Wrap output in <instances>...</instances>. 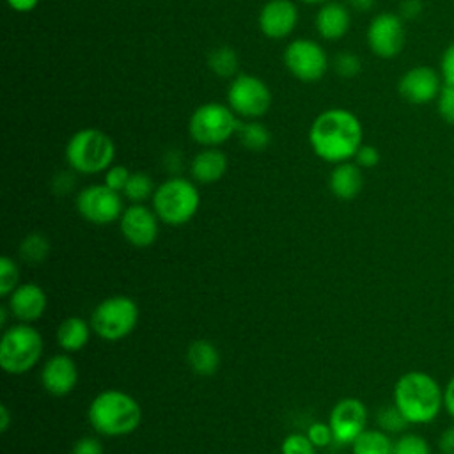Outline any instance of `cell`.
<instances>
[{
    "instance_id": "obj_1",
    "label": "cell",
    "mask_w": 454,
    "mask_h": 454,
    "mask_svg": "<svg viewBox=\"0 0 454 454\" xmlns=\"http://www.w3.org/2000/svg\"><path fill=\"white\" fill-rule=\"evenodd\" d=\"M362 124L346 108H328L310 124L309 142L316 156L328 163H342L355 158L362 145Z\"/></svg>"
},
{
    "instance_id": "obj_2",
    "label": "cell",
    "mask_w": 454,
    "mask_h": 454,
    "mask_svg": "<svg viewBox=\"0 0 454 454\" xmlns=\"http://www.w3.org/2000/svg\"><path fill=\"white\" fill-rule=\"evenodd\" d=\"M392 403L410 426H429L443 411V387L426 371H408L395 380Z\"/></svg>"
},
{
    "instance_id": "obj_3",
    "label": "cell",
    "mask_w": 454,
    "mask_h": 454,
    "mask_svg": "<svg viewBox=\"0 0 454 454\" xmlns=\"http://www.w3.org/2000/svg\"><path fill=\"white\" fill-rule=\"evenodd\" d=\"M89 422L101 436L119 438L131 434L142 424L138 401L124 390L106 388L94 395L87 410Z\"/></svg>"
},
{
    "instance_id": "obj_4",
    "label": "cell",
    "mask_w": 454,
    "mask_h": 454,
    "mask_svg": "<svg viewBox=\"0 0 454 454\" xmlns=\"http://www.w3.org/2000/svg\"><path fill=\"white\" fill-rule=\"evenodd\" d=\"M114 140L98 128H83L66 144V161L78 174H99L114 165Z\"/></svg>"
},
{
    "instance_id": "obj_5",
    "label": "cell",
    "mask_w": 454,
    "mask_h": 454,
    "mask_svg": "<svg viewBox=\"0 0 454 454\" xmlns=\"http://www.w3.org/2000/svg\"><path fill=\"white\" fill-rule=\"evenodd\" d=\"M153 209L160 222L179 227L188 223L199 211L200 195L197 186L184 177L174 176L156 186L153 193Z\"/></svg>"
},
{
    "instance_id": "obj_6",
    "label": "cell",
    "mask_w": 454,
    "mask_h": 454,
    "mask_svg": "<svg viewBox=\"0 0 454 454\" xmlns=\"http://www.w3.org/2000/svg\"><path fill=\"white\" fill-rule=\"evenodd\" d=\"M44 351L43 335L32 323H16L2 333L0 367L7 374H25L37 365Z\"/></svg>"
},
{
    "instance_id": "obj_7",
    "label": "cell",
    "mask_w": 454,
    "mask_h": 454,
    "mask_svg": "<svg viewBox=\"0 0 454 454\" xmlns=\"http://www.w3.org/2000/svg\"><path fill=\"white\" fill-rule=\"evenodd\" d=\"M138 305L133 298L115 294L99 301L90 314L92 332L108 342H117L128 337L138 323Z\"/></svg>"
},
{
    "instance_id": "obj_8",
    "label": "cell",
    "mask_w": 454,
    "mask_h": 454,
    "mask_svg": "<svg viewBox=\"0 0 454 454\" xmlns=\"http://www.w3.org/2000/svg\"><path fill=\"white\" fill-rule=\"evenodd\" d=\"M241 121L231 106L204 103L193 110L188 121V133L193 142L204 147H218L236 135Z\"/></svg>"
},
{
    "instance_id": "obj_9",
    "label": "cell",
    "mask_w": 454,
    "mask_h": 454,
    "mask_svg": "<svg viewBox=\"0 0 454 454\" xmlns=\"http://www.w3.org/2000/svg\"><path fill=\"white\" fill-rule=\"evenodd\" d=\"M227 103L241 119H259L271 106V92L268 85L254 74H236L227 90Z\"/></svg>"
},
{
    "instance_id": "obj_10",
    "label": "cell",
    "mask_w": 454,
    "mask_h": 454,
    "mask_svg": "<svg viewBox=\"0 0 454 454\" xmlns=\"http://www.w3.org/2000/svg\"><path fill=\"white\" fill-rule=\"evenodd\" d=\"M76 211L94 225H108L121 218L124 206L121 193L103 184H89L76 195Z\"/></svg>"
},
{
    "instance_id": "obj_11",
    "label": "cell",
    "mask_w": 454,
    "mask_h": 454,
    "mask_svg": "<svg viewBox=\"0 0 454 454\" xmlns=\"http://www.w3.org/2000/svg\"><path fill=\"white\" fill-rule=\"evenodd\" d=\"M284 64L301 82H316L326 73L328 59L321 44L312 39H294L284 50Z\"/></svg>"
},
{
    "instance_id": "obj_12",
    "label": "cell",
    "mask_w": 454,
    "mask_h": 454,
    "mask_svg": "<svg viewBox=\"0 0 454 454\" xmlns=\"http://www.w3.org/2000/svg\"><path fill=\"white\" fill-rule=\"evenodd\" d=\"M404 20L395 12L374 16L367 28V44L380 59H394L404 48Z\"/></svg>"
},
{
    "instance_id": "obj_13",
    "label": "cell",
    "mask_w": 454,
    "mask_h": 454,
    "mask_svg": "<svg viewBox=\"0 0 454 454\" xmlns=\"http://www.w3.org/2000/svg\"><path fill=\"white\" fill-rule=\"evenodd\" d=\"M369 411L364 401L356 397H344L337 401L330 411V429L335 445H351L353 440L367 429Z\"/></svg>"
},
{
    "instance_id": "obj_14",
    "label": "cell",
    "mask_w": 454,
    "mask_h": 454,
    "mask_svg": "<svg viewBox=\"0 0 454 454\" xmlns=\"http://www.w3.org/2000/svg\"><path fill=\"white\" fill-rule=\"evenodd\" d=\"M160 218L156 216L154 209H149L142 202H133L128 206L121 218H119V229L122 238L137 248H147L151 247L160 231Z\"/></svg>"
},
{
    "instance_id": "obj_15",
    "label": "cell",
    "mask_w": 454,
    "mask_h": 454,
    "mask_svg": "<svg viewBox=\"0 0 454 454\" xmlns=\"http://www.w3.org/2000/svg\"><path fill=\"white\" fill-rule=\"evenodd\" d=\"M442 85V74H438L433 67L415 66L401 76L397 90L401 98L411 105H427L438 98Z\"/></svg>"
},
{
    "instance_id": "obj_16",
    "label": "cell",
    "mask_w": 454,
    "mask_h": 454,
    "mask_svg": "<svg viewBox=\"0 0 454 454\" xmlns=\"http://www.w3.org/2000/svg\"><path fill=\"white\" fill-rule=\"evenodd\" d=\"M41 383L53 397L71 394L78 383V367L74 360L66 353L50 356L41 369Z\"/></svg>"
},
{
    "instance_id": "obj_17",
    "label": "cell",
    "mask_w": 454,
    "mask_h": 454,
    "mask_svg": "<svg viewBox=\"0 0 454 454\" xmlns=\"http://www.w3.org/2000/svg\"><path fill=\"white\" fill-rule=\"evenodd\" d=\"M298 23V7L293 0H270L259 12V28L270 39L287 37Z\"/></svg>"
},
{
    "instance_id": "obj_18",
    "label": "cell",
    "mask_w": 454,
    "mask_h": 454,
    "mask_svg": "<svg viewBox=\"0 0 454 454\" xmlns=\"http://www.w3.org/2000/svg\"><path fill=\"white\" fill-rule=\"evenodd\" d=\"M7 307L11 310V316L16 317L20 323H35L46 312L48 298L41 286L27 282L20 284L7 296Z\"/></svg>"
},
{
    "instance_id": "obj_19",
    "label": "cell",
    "mask_w": 454,
    "mask_h": 454,
    "mask_svg": "<svg viewBox=\"0 0 454 454\" xmlns=\"http://www.w3.org/2000/svg\"><path fill=\"white\" fill-rule=\"evenodd\" d=\"M229 161L223 151L218 147H204L197 153L190 163L192 177L200 184H211L220 181L227 172Z\"/></svg>"
},
{
    "instance_id": "obj_20",
    "label": "cell",
    "mask_w": 454,
    "mask_h": 454,
    "mask_svg": "<svg viewBox=\"0 0 454 454\" xmlns=\"http://www.w3.org/2000/svg\"><path fill=\"white\" fill-rule=\"evenodd\" d=\"M351 16L344 4L340 2H326L321 5L316 16V28L319 35L326 41H337L346 35L349 30Z\"/></svg>"
},
{
    "instance_id": "obj_21",
    "label": "cell",
    "mask_w": 454,
    "mask_h": 454,
    "mask_svg": "<svg viewBox=\"0 0 454 454\" xmlns=\"http://www.w3.org/2000/svg\"><path fill=\"white\" fill-rule=\"evenodd\" d=\"M328 186L333 197H337L339 200H353L355 197H358L364 186V176L360 167L351 161L337 163L330 174Z\"/></svg>"
},
{
    "instance_id": "obj_22",
    "label": "cell",
    "mask_w": 454,
    "mask_h": 454,
    "mask_svg": "<svg viewBox=\"0 0 454 454\" xmlns=\"http://www.w3.org/2000/svg\"><path fill=\"white\" fill-rule=\"evenodd\" d=\"M90 332V323L80 316H69L57 328V342L66 353H76L87 346Z\"/></svg>"
},
{
    "instance_id": "obj_23",
    "label": "cell",
    "mask_w": 454,
    "mask_h": 454,
    "mask_svg": "<svg viewBox=\"0 0 454 454\" xmlns=\"http://www.w3.org/2000/svg\"><path fill=\"white\" fill-rule=\"evenodd\" d=\"M186 362L190 369L202 378L213 376L220 367V353L209 340H193L186 349Z\"/></svg>"
},
{
    "instance_id": "obj_24",
    "label": "cell",
    "mask_w": 454,
    "mask_h": 454,
    "mask_svg": "<svg viewBox=\"0 0 454 454\" xmlns=\"http://www.w3.org/2000/svg\"><path fill=\"white\" fill-rule=\"evenodd\" d=\"M392 449H394V442L390 434H387L380 427L376 429L367 427L351 443L353 454H390Z\"/></svg>"
},
{
    "instance_id": "obj_25",
    "label": "cell",
    "mask_w": 454,
    "mask_h": 454,
    "mask_svg": "<svg viewBox=\"0 0 454 454\" xmlns=\"http://www.w3.org/2000/svg\"><path fill=\"white\" fill-rule=\"evenodd\" d=\"M236 135L239 144L248 151H264L271 144V133L257 119L241 122Z\"/></svg>"
},
{
    "instance_id": "obj_26",
    "label": "cell",
    "mask_w": 454,
    "mask_h": 454,
    "mask_svg": "<svg viewBox=\"0 0 454 454\" xmlns=\"http://www.w3.org/2000/svg\"><path fill=\"white\" fill-rule=\"evenodd\" d=\"M18 254L21 261L27 264H32V266L41 264L50 254V241L41 232H30L21 239Z\"/></svg>"
},
{
    "instance_id": "obj_27",
    "label": "cell",
    "mask_w": 454,
    "mask_h": 454,
    "mask_svg": "<svg viewBox=\"0 0 454 454\" xmlns=\"http://www.w3.org/2000/svg\"><path fill=\"white\" fill-rule=\"evenodd\" d=\"M207 67L220 78H231L238 73L239 60L232 48L218 46L207 55Z\"/></svg>"
},
{
    "instance_id": "obj_28",
    "label": "cell",
    "mask_w": 454,
    "mask_h": 454,
    "mask_svg": "<svg viewBox=\"0 0 454 454\" xmlns=\"http://www.w3.org/2000/svg\"><path fill=\"white\" fill-rule=\"evenodd\" d=\"M376 424L387 434H403L410 426L404 415L399 411V408L394 403L385 404L376 411Z\"/></svg>"
},
{
    "instance_id": "obj_29",
    "label": "cell",
    "mask_w": 454,
    "mask_h": 454,
    "mask_svg": "<svg viewBox=\"0 0 454 454\" xmlns=\"http://www.w3.org/2000/svg\"><path fill=\"white\" fill-rule=\"evenodd\" d=\"M154 183L149 174L145 172H131L128 184L124 188V197H128L131 202H144L145 199L153 197L154 193Z\"/></svg>"
},
{
    "instance_id": "obj_30",
    "label": "cell",
    "mask_w": 454,
    "mask_h": 454,
    "mask_svg": "<svg viewBox=\"0 0 454 454\" xmlns=\"http://www.w3.org/2000/svg\"><path fill=\"white\" fill-rule=\"evenodd\" d=\"M394 454H433L431 443L419 433H403L394 440Z\"/></svg>"
},
{
    "instance_id": "obj_31",
    "label": "cell",
    "mask_w": 454,
    "mask_h": 454,
    "mask_svg": "<svg viewBox=\"0 0 454 454\" xmlns=\"http://www.w3.org/2000/svg\"><path fill=\"white\" fill-rule=\"evenodd\" d=\"M20 271L18 266L14 262V259H11L9 255H2L0 257V296H9L20 284Z\"/></svg>"
},
{
    "instance_id": "obj_32",
    "label": "cell",
    "mask_w": 454,
    "mask_h": 454,
    "mask_svg": "<svg viewBox=\"0 0 454 454\" xmlns=\"http://www.w3.org/2000/svg\"><path fill=\"white\" fill-rule=\"evenodd\" d=\"M316 449L307 433H291L282 440L280 454H316Z\"/></svg>"
},
{
    "instance_id": "obj_33",
    "label": "cell",
    "mask_w": 454,
    "mask_h": 454,
    "mask_svg": "<svg viewBox=\"0 0 454 454\" xmlns=\"http://www.w3.org/2000/svg\"><path fill=\"white\" fill-rule=\"evenodd\" d=\"M436 110L442 121H445L447 124H454V85H442V90L436 98Z\"/></svg>"
},
{
    "instance_id": "obj_34",
    "label": "cell",
    "mask_w": 454,
    "mask_h": 454,
    "mask_svg": "<svg viewBox=\"0 0 454 454\" xmlns=\"http://www.w3.org/2000/svg\"><path fill=\"white\" fill-rule=\"evenodd\" d=\"M333 67H335L337 74H340L342 78H353L362 71V62H360L358 55H355L351 51H342L335 57Z\"/></svg>"
},
{
    "instance_id": "obj_35",
    "label": "cell",
    "mask_w": 454,
    "mask_h": 454,
    "mask_svg": "<svg viewBox=\"0 0 454 454\" xmlns=\"http://www.w3.org/2000/svg\"><path fill=\"white\" fill-rule=\"evenodd\" d=\"M129 176H131V172L124 165H112L105 172V184L121 193V192H124Z\"/></svg>"
},
{
    "instance_id": "obj_36",
    "label": "cell",
    "mask_w": 454,
    "mask_h": 454,
    "mask_svg": "<svg viewBox=\"0 0 454 454\" xmlns=\"http://www.w3.org/2000/svg\"><path fill=\"white\" fill-rule=\"evenodd\" d=\"M307 436L310 438V442H312L317 449L333 443V433H332V429H330V424H325V422H312V424L307 427Z\"/></svg>"
},
{
    "instance_id": "obj_37",
    "label": "cell",
    "mask_w": 454,
    "mask_h": 454,
    "mask_svg": "<svg viewBox=\"0 0 454 454\" xmlns=\"http://www.w3.org/2000/svg\"><path fill=\"white\" fill-rule=\"evenodd\" d=\"M381 160V154L380 151L374 147V145H369V144H362L355 154V163L360 167V168H372L380 163Z\"/></svg>"
},
{
    "instance_id": "obj_38",
    "label": "cell",
    "mask_w": 454,
    "mask_h": 454,
    "mask_svg": "<svg viewBox=\"0 0 454 454\" xmlns=\"http://www.w3.org/2000/svg\"><path fill=\"white\" fill-rule=\"evenodd\" d=\"M440 74L443 83L454 85V41L445 48L440 60Z\"/></svg>"
},
{
    "instance_id": "obj_39",
    "label": "cell",
    "mask_w": 454,
    "mask_h": 454,
    "mask_svg": "<svg viewBox=\"0 0 454 454\" xmlns=\"http://www.w3.org/2000/svg\"><path fill=\"white\" fill-rule=\"evenodd\" d=\"M71 454H103V445L94 436H82L74 442Z\"/></svg>"
},
{
    "instance_id": "obj_40",
    "label": "cell",
    "mask_w": 454,
    "mask_h": 454,
    "mask_svg": "<svg viewBox=\"0 0 454 454\" xmlns=\"http://www.w3.org/2000/svg\"><path fill=\"white\" fill-rule=\"evenodd\" d=\"M436 445L442 454H454V422L442 429Z\"/></svg>"
},
{
    "instance_id": "obj_41",
    "label": "cell",
    "mask_w": 454,
    "mask_h": 454,
    "mask_svg": "<svg viewBox=\"0 0 454 454\" xmlns=\"http://www.w3.org/2000/svg\"><path fill=\"white\" fill-rule=\"evenodd\" d=\"M422 2L420 0H403L399 5V16L403 20H415L422 14Z\"/></svg>"
},
{
    "instance_id": "obj_42",
    "label": "cell",
    "mask_w": 454,
    "mask_h": 454,
    "mask_svg": "<svg viewBox=\"0 0 454 454\" xmlns=\"http://www.w3.org/2000/svg\"><path fill=\"white\" fill-rule=\"evenodd\" d=\"M443 411L454 422V374L443 385Z\"/></svg>"
},
{
    "instance_id": "obj_43",
    "label": "cell",
    "mask_w": 454,
    "mask_h": 454,
    "mask_svg": "<svg viewBox=\"0 0 454 454\" xmlns=\"http://www.w3.org/2000/svg\"><path fill=\"white\" fill-rule=\"evenodd\" d=\"M73 183H74L73 176L67 174V172H62V174L55 176V179H53V190H55V193L64 195V193H67V192L73 188Z\"/></svg>"
},
{
    "instance_id": "obj_44",
    "label": "cell",
    "mask_w": 454,
    "mask_h": 454,
    "mask_svg": "<svg viewBox=\"0 0 454 454\" xmlns=\"http://www.w3.org/2000/svg\"><path fill=\"white\" fill-rule=\"evenodd\" d=\"M7 4H9V7H11L12 11L28 12V11H32V9L37 7L39 0H7Z\"/></svg>"
},
{
    "instance_id": "obj_45",
    "label": "cell",
    "mask_w": 454,
    "mask_h": 454,
    "mask_svg": "<svg viewBox=\"0 0 454 454\" xmlns=\"http://www.w3.org/2000/svg\"><path fill=\"white\" fill-rule=\"evenodd\" d=\"M11 420L12 419H11V411H9L7 404H0V431L2 433H5L9 429Z\"/></svg>"
},
{
    "instance_id": "obj_46",
    "label": "cell",
    "mask_w": 454,
    "mask_h": 454,
    "mask_svg": "<svg viewBox=\"0 0 454 454\" xmlns=\"http://www.w3.org/2000/svg\"><path fill=\"white\" fill-rule=\"evenodd\" d=\"M176 156H179V153L177 151H170V153H167V156H165V167L168 168V170H172V172H176V168H179V158L176 160Z\"/></svg>"
},
{
    "instance_id": "obj_47",
    "label": "cell",
    "mask_w": 454,
    "mask_h": 454,
    "mask_svg": "<svg viewBox=\"0 0 454 454\" xmlns=\"http://www.w3.org/2000/svg\"><path fill=\"white\" fill-rule=\"evenodd\" d=\"M358 11H369L374 5V0H348Z\"/></svg>"
},
{
    "instance_id": "obj_48",
    "label": "cell",
    "mask_w": 454,
    "mask_h": 454,
    "mask_svg": "<svg viewBox=\"0 0 454 454\" xmlns=\"http://www.w3.org/2000/svg\"><path fill=\"white\" fill-rule=\"evenodd\" d=\"M11 314L7 303L5 305H0V326H5V321H7V316Z\"/></svg>"
},
{
    "instance_id": "obj_49",
    "label": "cell",
    "mask_w": 454,
    "mask_h": 454,
    "mask_svg": "<svg viewBox=\"0 0 454 454\" xmlns=\"http://www.w3.org/2000/svg\"><path fill=\"white\" fill-rule=\"evenodd\" d=\"M303 4H326L328 0H301Z\"/></svg>"
},
{
    "instance_id": "obj_50",
    "label": "cell",
    "mask_w": 454,
    "mask_h": 454,
    "mask_svg": "<svg viewBox=\"0 0 454 454\" xmlns=\"http://www.w3.org/2000/svg\"><path fill=\"white\" fill-rule=\"evenodd\" d=\"M390 454H394V452H390Z\"/></svg>"
},
{
    "instance_id": "obj_51",
    "label": "cell",
    "mask_w": 454,
    "mask_h": 454,
    "mask_svg": "<svg viewBox=\"0 0 454 454\" xmlns=\"http://www.w3.org/2000/svg\"><path fill=\"white\" fill-rule=\"evenodd\" d=\"M440 454H442V452H440Z\"/></svg>"
}]
</instances>
